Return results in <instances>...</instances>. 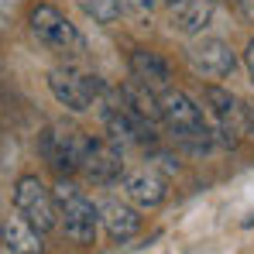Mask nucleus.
<instances>
[{
    "mask_svg": "<svg viewBox=\"0 0 254 254\" xmlns=\"http://www.w3.org/2000/svg\"><path fill=\"white\" fill-rule=\"evenodd\" d=\"M165 14L172 31L192 38L203 35V28L213 21V0H165Z\"/></svg>",
    "mask_w": 254,
    "mask_h": 254,
    "instance_id": "12",
    "label": "nucleus"
},
{
    "mask_svg": "<svg viewBox=\"0 0 254 254\" xmlns=\"http://www.w3.org/2000/svg\"><path fill=\"white\" fill-rule=\"evenodd\" d=\"M158 114H162V124L169 127L172 141L179 144V148H186V151H210L213 144V130L206 127V117H203V110L192 103V96L189 93H182V89H162L158 93Z\"/></svg>",
    "mask_w": 254,
    "mask_h": 254,
    "instance_id": "1",
    "label": "nucleus"
},
{
    "mask_svg": "<svg viewBox=\"0 0 254 254\" xmlns=\"http://www.w3.org/2000/svg\"><path fill=\"white\" fill-rule=\"evenodd\" d=\"M28 24H31V35L38 38V45L48 48V52H55V55L79 59V55L86 52V38L79 35V28H76L59 7H52V3L31 7Z\"/></svg>",
    "mask_w": 254,
    "mask_h": 254,
    "instance_id": "4",
    "label": "nucleus"
},
{
    "mask_svg": "<svg viewBox=\"0 0 254 254\" xmlns=\"http://www.w3.org/2000/svg\"><path fill=\"white\" fill-rule=\"evenodd\" d=\"M0 244H3V251H10V254H42L45 251L42 230L35 223H28L21 213L0 220Z\"/></svg>",
    "mask_w": 254,
    "mask_h": 254,
    "instance_id": "13",
    "label": "nucleus"
},
{
    "mask_svg": "<svg viewBox=\"0 0 254 254\" xmlns=\"http://www.w3.org/2000/svg\"><path fill=\"white\" fill-rule=\"evenodd\" d=\"M83 7L86 17H93L96 24H114L121 17V3L117 0H76Z\"/></svg>",
    "mask_w": 254,
    "mask_h": 254,
    "instance_id": "17",
    "label": "nucleus"
},
{
    "mask_svg": "<svg viewBox=\"0 0 254 254\" xmlns=\"http://www.w3.org/2000/svg\"><path fill=\"white\" fill-rule=\"evenodd\" d=\"M96 213H100V223L107 227V234H110V241H130L137 230H141V216H137V210L130 206V203H121V199H103L100 206H96Z\"/></svg>",
    "mask_w": 254,
    "mask_h": 254,
    "instance_id": "15",
    "label": "nucleus"
},
{
    "mask_svg": "<svg viewBox=\"0 0 254 254\" xmlns=\"http://www.w3.org/2000/svg\"><path fill=\"white\" fill-rule=\"evenodd\" d=\"M237 10H241L244 21H251V24H254V0H237Z\"/></svg>",
    "mask_w": 254,
    "mask_h": 254,
    "instance_id": "19",
    "label": "nucleus"
},
{
    "mask_svg": "<svg viewBox=\"0 0 254 254\" xmlns=\"http://www.w3.org/2000/svg\"><path fill=\"white\" fill-rule=\"evenodd\" d=\"M203 100H206L213 121H216L213 141H220L223 148H237L241 137L248 134V121H244L241 100L230 89H223V86H203Z\"/></svg>",
    "mask_w": 254,
    "mask_h": 254,
    "instance_id": "8",
    "label": "nucleus"
},
{
    "mask_svg": "<svg viewBox=\"0 0 254 254\" xmlns=\"http://www.w3.org/2000/svg\"><path fill=\"white\" fill-rule=\"evenodd\" d=\"M117 3H121V14H130V17H148L158 7V0H117Z\"/></svg>",
    "mask_w": 254,
    "mask_h": 254,
    "instance_id": "18",
    "label": "nucleus"
},
{
    "mask_svg": "<svg viewBox=\"0 0 254 254\" xmlns=\"http://www.w3.org/2000/svg\"><path fill=\"white\" fill-rule=\"evenodd\" d=\"M14 210L21 213L28 223H35L42 234L59 227V210H55V196L38 175H21L14 182Z\"/></svg>",
    "mask_w": 254,
    "mask_h": 254,
    "instance_id": "7",
    "label": "nucleus"
},
{
    "mask_svg": "<svg viewBox=\"0 0 254 254\" xmlns=\"http://www.w3.org/2000/svg\"><path fill=\"white\" fill-rule=\"evenodd\" d=\"M121 189H124L127 199H130L134 206H141V210H155V206H162L165 196H169V182L155 169L124 172V175H121Z\"/></svg>",
    "mask_w": 254,
    "mask_h": 254,
    "instance_id": "11",
    "label": "nucleus"
},
{
    "mask_svg": "<svg viewBox=\"0 0 254 254\" xmlns=\"http://www.w3.org/2000/svg\"><path fill=\"white\" fill-rule=\"evenodd\" d=\"M121 96H124V103L141 117V121L162 124V114H158V93H155V89H148L144 83H137V79L130 76V83L121 86Z\"/></svg>",
    "mask_w": 254,
    "mask_h": 254,
    "instance_id": "16",
    "label": "nucleus"
},
{
    "mask_svg": "<svg viewBox=\"0 0 254 254\" xmlns=\"http://www.w3.org/2000/svg\"><path fill=\"white\" fill-rule=\"evenodd\" d=\"M96 186H110L124 175V148L114 141V137H89V148H86L83 169H79Z\"/></svg>",
    "mask_w": 254,
    "mask_h": 254,
    "instance_id": "9",
    "label": "nucleus"
},
{
    "mask_svg": "<svg viewBox=\"0 0 254 254\" xmlns=\"http://www.w3.org/2000/svg\"><path fill=\"white\" fill-rule=\"evenodd\" d=\"M96 110H100V121L107 127V134L124 148V144H155V124H148V121H141L130 107L124 103V96H121V89H103L100 93V100H96Z\"/></svg>",
    "mask_w": 254,
    "mask_h": 254,
    "instance_id": "5",
    "label": "nucleus"
},
{
    "mask_svg": "<svg viewBox=\"0 0 254 254\" xmlns=\"http://www.w3.org/2000/svg\"><path fill=\"white\" fill-rule=\"evenodd\" d=\"M48 89H52V96H55L65 110L86 114V110L96 107V100H100V93L107 89V83H103L100 76H93V72H79V69H72V65H62V69H52V72H48Z\"/></svg>",
    "mask_w": 254,
    "mask_h": 254,
    "instance_id": "6",
    "label": "nucleus"
},
{
    "mask_svg": "<svg viewBox=\"0 0 254 254\" xmlns=\"http://www.w3.org/2000/svg\"><path fill=\"white\" fill-rule=\"evenodd\" d=\"M52 196H55L59 227L65 230V237H69L72 244H83V248L93 244V241H96V230H100L96 203L86 196L72 179H59V182L52 186Z\"/></svg>",
    "mask_w": 254,
    "mask_h": 254,
    "instance_id": "2",
    "label": "nucleus"
},
{
    "mask_svg": "<svg viewBox=\"0 0 254 254\" xmlns=\"http://www.w3.org/2000/svg\"><path fill=\"white\" fill-rule=\"evenodd\" d=\"M213 3H216V0H213Z\"/></svg>",
    "mask_w": 254,
    "mask_h": 254,
    "instance_id": "22",
    "label": "nucleus"
},
{
    "mask_svg": "<svg viewBox=\"0 0 254 254\" xmlns=\"http://www.w3.org/2000/svg\"><path fill=\"white\" fill-rule=\"evenodd\" d=\"M244 65H248V76H251V83H254V38L244 48Z\"/></svg>",
    "mask_w": 254,
    "mask_h": 254,
    "instance_id": "20",
    "label": "nucleus"
},
{
    "mask_svg": "<svg viewBox=\"0 0 254 254\" xmlns=\"http://www.w3.org/2000/svg\"><path fill=\"white\" fill-rule=\"evenodd\" d=\"M127 65H130V76H134L137 83H144L148 89H155V93L169 89L172 69L158 52H151V48H134L130 59H127Z\"/></svg>",
    "mask_w": 254,
    "mask_h": 254,
    "instance_id": "14",
    "label": "nucleus"
},
{
    "mask_svg": "<svg viewBox=\"0 0 254 254\" xmlns=\"http://www.w3.org/2000/svg\"><path fill=\"white\" fill-rule=\"evenodd\" d=\"M86 148H89V134L79 127H65V124H48L38 137V151L48 162V169L59 179H69L72 172L83 169Z\"/></svg>",
    "mask_w": 254,
    "mask_h": 254,
    "instance_id": "3",
    "label": "nucleus"
},
{
    "mask_svg": "<svg viewBox=\"0 0 254 254\" xmlns=\"http://www.w3.org/2000/svg\"><path fill=\"white\" fill-rule=\"evenodd\" d=\"M244 121H248V134H254V100H244Z\"/></svg>",
    "mask_w": 254,
    "mask_h": 254,
    "instance_id": "21",
    "label": "nucleus"
},
{
    "mask_svg": "<svg viewBox=\"0 0 254 254\" xmlns=\"http://www.w3.org/2000/svg\"><path fill=\"white\" fill-rule=\"evenodd\" d=\"M189 65L203 79H227L237 69V55L223 38H203L189 48Z\"/></svg>",
    "mask_w": 254,
    "mask_h": 254,
    "instance_id": "10",
    "label": "nucleus"
}]
</instances>
